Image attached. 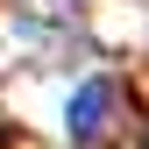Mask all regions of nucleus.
I'll use <instances>...</instances> for the list:
<instances>
[{
    "instance_id": "nucleus-1",
    "label": "nucleus",
    "mask_w": 149,
    "mask_h": 149,
    "mask_svg": "<svg viewBox=\"0 0 149 149\" xmlns=\"http://www.w3.org/2000/svg\"><path fill=\"white\" fill-rule=\"evenodd\" d=\"M107 114H114V78H85L78 92H71V135H78V142L100 135Z\"/></svg>"
}]
</instances>
